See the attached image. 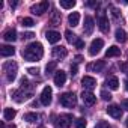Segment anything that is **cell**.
I'll return each mask as SVG.
<instances>
[{"mask_svg":"<svg viewBox=\"0 0 128 128\" xmlns=\"http://www.w3.org/2000/svg\"><path fill=\"white\" fill-rule=\"evenodd\" d=\"M42 56H44V48H42L41 42H32L23 50V57L26 60H29V62L39 60Z\"/></svg>","mask_w":128,"mask_h":128,"instance_id":"cell-1","label":"cell"},{"mask_svg":"<svg viewBox=\"0 0 128 128\" xmlns=\"http://www.w3.org/2000/svg\"><path fill=\"white\" fill-rule=\"evenodd\" d=\"M59 101H60V104H62L63 107L71 108V107H76V104H77V96H76L74 92H65V94L60 95Z\"/></svg>","mask_w":128,"mask_h":128,"instance_id":"cell-2","label":"cell"},{"mask_svg":"<svg viewBox=\"0 0 128 128\" xmlns=\"http://www.w3.org/2000/svg\"><path fill=\"white\" fill-rule=\"evenodd\" d=\"M3 71L6 74V80L8 82H14L17 77V71H18V65L15 62H6L3 65Z\"/></svg>","mask_w":128,"mask_h":128,"instance_id":"cell-3","label":"cell"},{"mask_svg":"<svg viewBox=\"0 0 128 128\" xmlns=\"http://www.w3.org/2000/svg\"><path fill=\"white\" fill-rule=\"evenodd\" d=\"M72 122V114L65 113V114H60L56 120V128H70Z\"/></svg>","mask_w":128,"mask_h":128,"instance_id":"cell-4","label":"cell"},{"mask_svg":"<svg viewBox=\"0 0 128 128\" xmlns=\"http://www.w3.org/2000/svg\"><path fill=\"white\" fill-rule=\"evenodd\" d=\"M48 2H39V3H36V5H32L30 6V12L32 14H35V15H42L44 12H47V9H48Z\"/></svg>","mask_w":128,"mask_h":128,"instance_id":"cell-5","label":"cell"},{"mask_svg":"<svg viewBox=\"0 0 128 128\" xmlns=\"http://www.w3.org/2000/svg\"><path fill=\"white\" fill-rule=\"evenodd\" d=\"M102 47H104V41H102L101 38L94 39V41L90 42V47H89V54H90V56H96V54L101 51Z\"/></svg>","mask_w":128,"mask_h":128,"instance_id":"cell-6","label":"cell"},{"mask_svg":"<svg viewBox=\"0 0 128 128\" xmlns=\"http://www.w3.org/2000/svg\"><path fill=\"white\" fill-rule=\"evenodd\" d=\"M51 96H53V89L50 86H45L42 89V92H41V102H42V106H50L51 100H53Z\"/></svg>","mask_w":128,"mask_h":128,"instance_id":"cell-7","label":"cell"},{"mask_svg":"<svg viewBox=\"0 0 128 128\" xmlns=\"http://www.w3.org/2000/svg\"><path fill=\"white\" fill-rule=\"evenodd\" d=\"M107 113H108L112 118H114V119H120V118H122V108H120L118 104H110V106L107 107Z\"/></svg>","mask_w":128,"mask_h":128,"instance_id":"cell-8","label":"cell"},{"mask_svg":"<svg viewBox=\"0 0 128 128\" xmlns=\"http://www.w3.org/2000/svg\"><path fill=\"white\" fill-rule=\"evenodd\" d=\"M82 84H83V88H84L86 90H92V89L96 86V80H95L94 77H90V76H84V77L82 78Z\"/></svg>","mask_w":128,"mask_h":128,"instance_id":"cell-9","label":"cell"},{"mask_svg":"<svg viewBox=\"0 0 128 128\" xmlns=\"http://www.w3.org/2000/svg\"><path fill=\"white\" fill-rule=\"evenodd\" d=\"M82 100H83L84 104H88V106H94L95 101H96V96H95L90 90H83V92H82Z\"/></svg>","mask_w":128,"mask_h":128,"instance_id":"cell-10","label":"cell"},{"mask_svg":"<svg viewBox=\"0 0 128 128\" xmlns=\"http://www.w3.org/2000/svg\"><path fill=\"white\" fill-rule=\"evenodd\" d=\"M98 27H100V30H101L102 33H107V32H108V29H110L108 18H107L104 14H101V15H100V18H98Z\"/></svg>","mask_w":128,"mask_h":128,"instance_id":"cell-11","label":"cell"},{"mask_svg":"<svg viewBox=\"0 0 128 128\" xmlns=\"http://www.w3.org/2000/svg\"><path fill=\"white\" fill-rule=\"evenodd\" d=\"M94 29H95V23H94V18L92 17H84V27H83V32L86 33V35H92V32H94Z\"/></svg>","mask_w":128,"mask_h":128,"instance_id":"cell-12","label":"cell"},{"mask_svg":"<svg viewBox=\"0 0 128 128\" xmlns=\"http://www.w3.org/2000/svg\"><path fill=\"white\" fill-rule=\"evenodd\" d=\"M53 80H54V84L60 88V86L65 84V82H66V74L63 72L62 70H60V71H56V74H54V78H53Z\"/></svg>","mask_w":128,"mask_h":128,"instance_id":"cell-13","label":"cell"},{"mask_svg":"<svg viewBox=\"0 0 128 128\" xmlns=\"http://www.w3.org/2000/svg\"><path fill=\"white\" fill-rule=\"evenodd\" d=\"M66 54H68L66 48L62 47V45H57L53 48V57L54 59H63V57H66Z\"/></svg>","mask_w":128,"mask_h":128,"instance_id":"cell-14","label":"cell"},{"mask_svg":"<svg viewBox=\"0 0 128 128\" xmlns=\"http://www.w3.org/2000/svg\"><path fill=\"white\" fill-rule=\"evenodd\" d=\"M45 38H47V41H48L50 44H56V42L60 41V33L56 32V30H48V32L45 33Z\"/></svg>","mask_w":128,"mask_h":128,"instance_id":"cell-15","label":"cell"},{"mask_svg":"<svg viewBox=\"0 0 128 128\" xmlns=\"http://www.w3.org/2000/svg\"><path fill=\"white\" fill-rule=\"evenodd\" d=\"M14 53H15V48L12 45H2L0 47V54H2V57L14 56Z\"/></svg>","mask_w":128,"mask_h":128,"instance_id":"cell-16","label":"cell"},{"mask_svg":"<svg viewBox=\"0 0 128 128\" xmlns=\"http://www.w3.org/2000/svg\"><path fill=\"white\" fill-rule=\"evenodd\" d=\"M104 66H106L104 60H98V62H95V63H90V65L88 66V70H89V71H95V72H101V71L104 70Z\"/></svg>","mask_w":128,"mask_h":128,"instance_id":"cell-17","label":"cell"},{"mask_svg":"<svg viewBox=\"0 0 128 128\" xmlns=\"http://www.w3.org/2000/svg\"><path fill=\"white\" fill-rule=\"evenodd\" d=\"M3 39L8 41V42H14V41L17 39V32H15V29H8V30L3 33Z\"/></svg>","mask_w":128,"mask_h":128,"instance_id":"cell-18","label":"cell"},{"mask_svg":"<svg viewBox=\"0 0 128 128\" xmlns=\"http://www.w3.org/2000/svg\"><path fill=\"white\" fill-rule=\"evenodd\" d=\"M114 38H116L118 42H126L128 35H126L125 30H122V29H116V32H114Z\"/></svg>","mask_w":128,"mask_h":128,"instance_id":"cell-19","label":"cell"},{"mask_svg":"<svg viewBox=\"0 0 128 128\" xmlns=\"http://www.w3.org/2000/svg\"><path fill=\"white\" fill-rule=\"evenodd\" d=\"M119 54H120V48H119V47H116V45L108 47V48H107V51H106V57H118Z\"/></svg>","mask_w":128,"mask_h":128,"instance_id":"cell-20","label":"cell"},{"mask_svg":"<svg viewBox=\"0 0 128 128\" xmlns=\"http://www.w3.org/2000/svg\"><path fill=\"white\" fill-rule=\"evenodd\" d=\"M68 23H70V26H72V27L78 26V23H80V14H78V12H72V14H70V17H68Z\"/></svg>","mask_w":128,"mask_h":128,"instance_id":"cell-21","label":"cell"},{"mask_svg":"<svg viewBox=\"0 0 128 128\" xmlns=\"http://www.w3.org/2000/svg\"><path fill=\"white\" fill-rule=\"evenodd\" d=\"M106 84H107L112 90H116V89L119 88V80H118V77H110V78L106 80Z\"/></svg>","mask_w":128,"mask_h":128,"instance_id":"cell-22","label":"cell"},{"mask_svg":"<svg viewBox=\"0 0 128 128\" xmlns=\"http://www.w3.org/2000/svg\"><path fill=\"white\" fill-rule=\"evenodd\" d=\"M15 114H17L15 108H5V110H3V118H5V120H12V119L15 118Z\"/></svg>","mask_w":128,"mask_h":128,"instance_id":"cell-23","label":"cell"},{"mask_svg":"<svg viewBox=\"0 0 128 128\" xmlns=\"http://www.w3.org/2000/svg\"><path fill=\"white\" fill-rule=\"evenodd\" d=\"M59 5H60V8H63V9H72V8L76 6V2H74V0H60Z\"/></svg>","mask_w":128,"mask_h":128,"instance_id":"cell-24","label":"cell"},{"mask_svg":"<svg viewBox=\"0 0 128 128\" xmlns=\"http://www.w3.org/2000/svg\"><path fill=\"white\" fill-rule=\"evenodd\" d=\"M56 68H57V62H56V60H53V62L47 63V66H45V74H47V76H50L53 71H56Z\"/></svg>","mask_w":128,"mask_h":128,"instance_id":"cell-25","label":"cell"},{"mask_svg":"<svg viewBox=\"0 0 128 128\" xmlns=\"http://www.w3.org/2000/svg\"><path fill=\"white\" fill-rule=\"evenodd\" d=\"M65 38H66V41H68L70 44H76L77 39H78V38L76 36V33H72L71 30H66V32H65Z\"/></svg>","mask_w":128,"mask_h":128,"instance_id":"cell-26","label":"cell"},{"mask_svg":"<svg viewBox=\"0 0 128 128\" xmlns=\"http://www.w3.org/2000/svg\"><path fill=\"white\" fill-rule=\"evenodd\" d=\"M38 119H39V116H38L36 113H26V114H24V120H27V122H30V124L36 122Z\"/></svg>","mask_w":128,"mask_h":128,"instance_id":"cell-27","label":"cell"},{"mask_svg":"<svg viewBox=\"0 0 128 128\" xmlns=\"http://www.w3.org/2000/svg\"><path fill=\"white\" fill-rule=\"evenodd\" d=\"M21 24H23L24 27H32V26H35V21H33V18L24 17V18H21Z\"/></svg>","mask_w":128,"mask_h":128,"instance_id":"cell-28","label":"cell"},{"mask_svg":"<svg viewBox=\"0 0 128 128\" xmlns=\"http://www.w3.org/2000/svg\"><path fill=\"white\" fill-rule=\"evenodd\" d=\"M74 124H76V128H86V119H83V118H78V119H76L74 120Z\"/></svg>","mask_w":128,"mask_h":128,"instance_id":"cell-29","label":"cell"},{"mask_svg":"<svg viewBox=\"0 0 128 128\" xmlns=\"http://www.w3.org/2000/svg\"><path fill=\"white\" fill-rule=\"evenodd\" d=\"M101 98H102L104 101H110V100H112V94L107 92V90H101Z\"/></svg>","mask_w":128,"mask_h":128,"instance_id":"cell-30","label":"cell"},{"mask_svg":"<svg viewBox=\"0 0 128 128\" xmlns=\"http://www.w3.org/2000/svg\"><path fill=\"white\" fill-rule=\"evenodd\" d=\"M95 128H112V126H110L108 122H106V120H100V122L95 125Z\"/></svg>","mask_w":128,"mask_h":128,"instance_id":"cell-31","label":"cell"},{"mask_svg":"<svg viewBox=\"0 0 128 128\" xmlns=\"http://www.w3.org/2000/svg\"><path fill=\"white\" fill-rule=\"evenodd\" d=\"M33 36H35V33H33V32H26V33H23V35H21V38H23V39H32Z\"/></svg>","mask_w":128,"mask_h":128,"instance_id":"cell-32","label":"cell"},{"mask_svg":"<svg viewBox=\"0 0 128 128\" xmlns=\"http://www.w3.org/2000/svg\"><path fill=\"white\" fill-rule=\"evenodd\" d=\"M76 47H77V48H83V47H84V41L78 38V39H77V42H76Z\"/></svg>","mask_w":128,"mask_h":128,"instance_id":"cell-33","label":"cell"},{"mask_svg":"<svg viewBox=\"0 0 128 128\" xmlns=\"http://www.w3.org/2000/svg\"><path fill=\"white\" fill-rule=\"evenodd\" d=\"M27 72H30L32 76H36V74L39 72V70H38V68H29V70H27Z\"/></svg>","mask_w":128,"mask_h":128,"instance_id":"cell-34","label":"cell"},{"mask_svg":"<svg viewBox=\"0 0 128 128\" xmlns=\"http://www.w3.org/2000/svg\"><path fill=\"white\" fill-rule=\"evenodd\" d=\"M120 70H122L125 74H128V63H122V65H120Z\"/></svg>","mask_w":128,"mask_h":128,"instance_id":"cell-35","label":"cell"},{"mask_svg":"<svg viewBox=\"0 0 128 128\" xmlns=\"http://www.w3.org/2000/svg\"><path fill=\"white\" fill-rule=\"evenodd\" d=\"M71 74H72V76H76V74H77V63L71 65Z\"/></svg>","mask_w":128,"mask_h":128,"instance_id":"cell-36","label":"cell"},{"mask_svg":"<svg viewBox=\"0 0 128 128\" xmlns=\"http://www.w3.org/2000/svg\"><path fill=\"white\" fill-rule=\"evenodd\" d=\"M110 9L113 11V12H112V14H113V17H114V18H118V17H119V11H118L116 8H110Z\"/></svg>","mask_w":128,"mask_h":128,"instance_id":"cell-37","label":"cell"},{"mask_svg":"<svg viewBox=\"0 0 128 128\" xmlns=\"http://www.w3.org/2000/svg\"><path fill=\"white\" fill-rule=\"evenodd\" d=\"M122 108L128 110V100H122Z\"/></svg>","mask_w":128,"mask_h":128,"instance_id":"cell-38","label":"cell"},{"mask_svg":"<svg viewBox=\"0 0 128 128\" xmlns=\"http://www.w3.org/2000/svg\"><path fill=\"white\" fill-rule=\"evenodd\" d=\"M82 60H83L82 56H76V63H78V62H82Z\"/></svg>","mask_w":128,"mask_h":128,"instance_id":"cell-39","label":"cell"},{"mask_svg":"<svg viewBox=\"0 0 128 128\" xmlns=\"http://www.w3.org/2000/svg\"><path fill=\"white\" fill-rule=\"evenodd\" d=\"M124 84H125V89H126V92H128V78H125V82H124Z\"/></svg>","mask_w":128,"mask_h":128,"instance_id":"cell-40","label":"cell"},{"mask_svg":"<svg viewBox=\"0 0 128 128\" xmlns=\"http://www.w3.org/2000/svg\"><path fill=\"white\" fill-rule=\"evenodd\" d=\"M125 125H126V128H128V118H126V120H125Z\"/></svg>","mask_w":128,"mask_h":128,"instance_id":"cell-41","label":"cell"},{"mask_svg":"<svg viewBox=\"0 0 128 128\" xmlns=\"http://www.w3.org/2000/svg\"><path fill=\"white\" fill-rule=\"evenodd\" d=\"M8 128H17V126H15V125H9Z\"/></svg>","mask_w":128,"mask_h":128,"instance_id":"cell-42","label":"cell"},{"mask_svg":"<svg viewBox=\"0 0 128 128\" xmlns=\"http://www.w3.org/2000/svg\"><path fill=\"white\" fill-rule=\"evenodd\" d=\"M41 128H45V126H41Z\"/></svg>","mask_w":128,"mask_h":128,"instance_id":"cell-43","label":"cell"}]
</instances>
